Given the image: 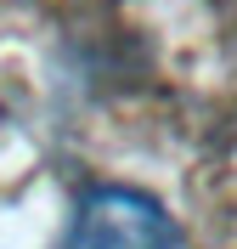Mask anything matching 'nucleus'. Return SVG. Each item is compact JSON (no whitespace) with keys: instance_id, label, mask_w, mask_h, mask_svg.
Segmentation results:
<instances>
[{"instance_id":"f257e3e1","label":"nucleus","mask_w":237,"mask_h":249,"mask_svg":"<svg viewBox=\"0 0 237 249\" xmlns=\"http://www.w3.org/2000/svg\"><path fill=\"white\" fill-rule=\"evenodd\" d=\"M63 249H175V221L153 193L102 181L79 193Z\"/></svg>"}]
</instances>
